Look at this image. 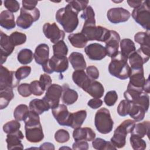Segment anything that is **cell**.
I'll list each match as a JSON object with an SVG mask.
<instances>
[{
  "instance_id": "obj_25",
  "label": "cell",
  "mask_w": 150,
  "mask_h": 150,
  "mask_svg": "<svg viewBox=\"0 0 150 150\" xmlns=\"http://www.w3.org/2000/svg\"><path fill=\"white\" fill-rule=\"evenodd\" d=\"M69 61L74 70H84L86 69V62L83 54L81 53L72 52L69 56Z\"/></svg>"
},
{
  "instance_id": "obj_15",
  "label": "cell",
  "mask_w": 150,
  "mask_h": 150,
  "mask_svg": "<svg viewBox=\"0 0 150 150\" xmlns=\"http://www.w3.org/2000/svg\"><path fill=\"white\" fill-rule=\"evenodd\" d=\"M120 42V36L118 33L115 30H110V35L105 42V48L108 56L111 58L117 54L119 52L118 49Z\"/></svg>"
},
{
  "instance_id": "obj_20",
  "label": "cell",
  "mask_w": 150,
  "mask_h": 150,
  "mask_svg": "<svg viewBox=\"0 0 150 150\" xmlns=\"http://www.w3.org/2000/svg\"><path fill=\"white\" fill-rule=\"evenodd\" d=\"M73 139L76 141H93L96 138V133L89 127L77 128L73 132Z\"/></svg>"
},
{
  "instance_id": "obj_32",
  "label": "cell",
  "mask_w": 150,
  "mask_h": 150,
  "mask_svg": "<svg viewBox=\"0 0 150 150\" xmlns=\"http://www.w3.org/2000/svg\"><path fill=\"white\" fill-rule=\"evenodd\" d=\"M146 112V111L141 106L130 103V108L128 114L135 121L139 122L142 121L144 118Z\"/></svg>"
},
{
  "instance_id": "obj_27",
  "label": "cell",
  "mask_w": 150,
  "mask_h": 150,
  "mask_svg": "<svg viewBox=\"0 0 150 150\" xmlns=\"http://www.w3.org/2000/svg\"><path fill=\"white\" fill-rule=\"evenodd\" d=\"M127 135V133L125 131L117 127L110 141L116 148H122L125 145Z\"/></svg>"
},
{
  "instance_id": "obj_39",
  "label": "cell",
  "mask_w": 150,
  "mask_h": 150,
  "mask_svg": "<svg viewBox=\"0 0 150 150\" xmlns=\"http://www.w3.org/2000/svg\"><path fill=\"white\" fill-rule=\"evenodd\" d=\"M53 56L57 57L66 56L68 53V48L63 40H60L53 45Z\"/></svg>"
},
{
  "instance_id": "obj_12",
  "label": "cell",
  "mask_w": 150,
  "mask_h": 150,
  "mask_svg": "<svg viewBox=\"0 0 150 150\" xmlns=\"http://www.w3.org/2000/svg\"><path fill=\"white\" fill-rule=\"evenodd\" d=\"M43 32L45 36L54 44L64 39V32L60 30L55 22L45 23L43 26Z\"/></svg>"
},
{
  "instance_id": "obj_58",
  "label": "cell",
  "mask_w": 150,
  "mask_h": 150,
  "mask_svg": "<svg viewBox=\"0 0 150 150\" xmlns=\"http://www.w3.org/2000/svg\"><path fill=\"white\" fill-rule=\"evenodd\" d=\"M127 3H128V4L129 5V6L130 7L136 8L138 7L139 6H140L141 5V4L142 3V1H129V0H128Z\"/></svg>"
},
{
  "instance_id": "obj_8",
  "label": "cell",
  "mask_w": 150,
  "mask_h": 150,
  "mask_svg": "<svg viewBox=\"0 0 150 150\" xmlns=\"http://www.w3.org/2000/svg\"><path fill=\"white\" fill-rule=\"evenodd\" d=\"M40 15V11L37 8L32 11H28L22 7L20 9V15L17 18L16 24L22 29H28L33 22L39 19Z\"/></svg>"
},
{
  "instance_id": "obj_45",
  "label": "cell",
  "mask_w": 150,
  "mask_h": 150,
  "mask_svg": "<svg viewBox=\"0 0 150 150\" xmlns=\"http://www.w3.org/2000/svg\"><path fill=\"white\" fill-rule=\"evenodd\" d=\"M130 108V102L127 100H123L120 101L117 107V112L119 115L125 117L128 114Z\"/></svg>"
},
{
  "instance_id": "obj_52",
  "label": "cell",
  "mask_w": 150,
  "mask_h": 150,
  "mask_svg": "<svg viewBox=\"0 0 150 150\" xmlns=\"http://www.w3.org/2000/svg\"><path fill=\"white\" fill-rule=\"evenodd\" d=\"M86 73L88 77L92 80H96L99 77V71L98 69L93 65L86 68Z\"/></svg>"
},
{
  "instance_id": "obj_34",
  "label": "cell",
  "mask_w": 150,
  "mask_h": 150,
  "mask_svg": "<svg viewBox=\"0 0 150 150\" xmlns=\"http://www.w3.org/2000/svg\"><path fill=\"white\" fill-rule=\"evenodd\" d=\"M149 126L150 123L148 121L136 124L131 131V134L135 135L141 138H143L145 135L149 136Z\"/></svg>"
},
{
  "instance_id": "obj_10",
  "label": "cell",
  "mask_w": 150,
  "mask_h": 150,
  "mask_svg": "<svg viewBox=\"0 0 150 150\" xmlns=\"http://www.w3.org/2000/svg\"><path fill=\"white\" fill-rule=\"evenodd\" d=\"M62 94V86L57 84H52L47 89L43 100L48 104L50 108L56 107L60 102Z\"/></svg>"
},
{
  "instance_id": "obj_50",
  "label": "cell",
  "mask_w": 150,
  "mask_h": 150,
  "mask_svg": "<svg viewBox=\"0 0 150 150\" xmlns=\"http://www.w3.org/2000/svg\"><path fill=\"white\" fill-rule=\"evenodd\" d=\"M4 4L8 11L12 13L18 12L20 8L19 3L16 0H5Z\"/></svg>"
},
{
  "instance_id": "obj_3",
  "label": "cell",
  "mask_w": 150,
  "mask_h": 150,
  "mask_svg": "<svg viewBox=\"0 0 150 150\" xmlns=\"http://www.w3.org/2000/svg\"><path fill=\"white\" fill-rule=\"evenodd\" d=\"M128 59L125 58L118 52L117 55L111 57V60L108 66V71L110 74L118 79L125 80L129 78L130 73V67L129 66Z\"/></svg>"
},
{
  "instance_id": "obj_30",
  "label": "cell",
  "mask_w": 150,
  "mask_h": 150,
  "mask_svg": "<svg viewBox=\"0 0 150 150\" xmlns=\"http://www.w3.org/2000/svg\"><path fill=\"white\" fill-rule=\"evenodd\" d=\"M121 53L126 59L136 50L135 43L130 39H123L120 41Z\"/></svg>"
},
{
  "instance_id": "obj_56",
  "label": "cell",
  "mask_w": 150,
  "mask_h": 150,
  "mask_svg": "<svg viewBox=\"0 0 150 150\" xmlns=\"http://www.w3.org/2000/svg\"><path fill=\"white\" fill-rule=\"evenodd\" d=\"M87 105L92 109H97L103 105V101L100 98H93L88 101Z\"/></svg>"
},
{
  "instance_id": "obj_16",
  "label": "cell",
  "mask_w": 150,
  "mask_h": 150,
  "mask_svg": "<svg viewBox=\"0 0 150 150\" xmlns=\"http://www.w3.org/2000/svg\"><path fill=\"white\" fill-rule=\"evenodd\" d=\"M88 57L92 60H101L107 56L105 47L98 43H91L84 48Z\"/></svg>"
},
{
  "instance_id": "obj_2",
  "label": "cell",
  "mask_w": 150,
  "mask_h": 150,
  "mask_svg": "<svg viewBox=\"0 0 150 150\" xmlns=\"http://www.w3.org/2000/svg\"><path fill=\"white\" fill-rule=\"evenodd\" d=\"M79 12L74 10L70 4L60 8L56 13V19L66 33L73 32L79 25Z\"/></svg>"
},
{
  "instance_id": "obj_35",
  "label": "cell",
  "mask_w": 150,
  "mask_h": 150,
  "mask_svg": "<svg viewBox=\"0 0 150 150\" xmlns=\"http://www.w3.org/2000/svg\"><path fill=\"white\" fill-rule=\"evenodd\" d=\"M34 57V54L29 49H23L21 50L17 56L18 62L22 64H28L32 62Z\"/></svg>"
},
{
  "instance_id": "obj_43",
  "label": "cell",
  "mask_w": 150,
  "mask_h": 150,
  "mask_svg": "<svg viewBox=\"0 0 150 150\" xmlns=\"http://www.w3.org/2000/svg\"><path fill=\"white\" fill-rule=\"evenodd\" d=\"M21 124L19 121L11 120L3 125V130L6 134H10L19 130Z\"/></svg>"
},
{
  "instance_id": "obj_19",
  "label": "cell",
  "mask_w": 150,
  "mask_h": 150,
  "mask_svg": "<svg viewBox=\"0 0 150 150\" xmlns=\"http://www.w3.org/2000/svg\"><path fill=\"white\" fill-rule=\"evenodd\" d=\"M23 134L20 130H18L14 132L8 134L6 138L8 149H23V145L22 144V139H23Z\"/></svg>"
},
{
  "instance_id": "obj_47",
  "label": "cell",
  "mask_w": 150,
  "mask_h": 150,
  "mask_svg": "<svg viewBox=\"0 0 150 150\" xmlns=\"http://www.w3.org/2000/svg\"><path fill=\"white\" fill-rule=\"evenodd\" d=\"M66 2L70 4L73 8L76 10L77 12H79L81 11H84L87 5L88 4V1L84 0V1H77V0H73V1H66Z\"/></svg>"
},
{
  "instance_id": "obj_53",
  "label": "cell",
  "mask_w": 150,
  "mask_h": 150,
  "mask_svg": "<svg viewBox=\"0 0 150 150\" xmlns=\"http://www.w3.org/2000/svg\"><path fill=\"white\" fill-rule=\"evenodd\" d=\"M39 82L45 90H47V89L51 86L52 80L49 75L47 74H42L40 76Z\"/></svg>"
},
{
  "instance_id": "obj_37",
  "label": "cell",
  "mask_w": 150,
  "mask_h": 150,
  "mask_svg": "<svg viewBox=\"0 0 150 150\" xmlns=\"http://www.w3.org/2000/svg\"><path fill=\"white\" fill-rule=\"evenodd\" d=\"M29 108L26 104H19L15 109L13 112V117L17 121H23L27 117L29 112Z\"/></svg>"
},
{
  "instance_id": "obj_14",
  "label": "cell",
  "mask_w": 150,
  "mask_h": 150,
  "mask_svg": "<svg viewBox=\"0 0 150 150\" xmlns=\"http://www.w3.org/2000/svg\"><path fill=\"white\" fill-rule=\"evenodd\" d=\"M129 78V81L127 87L137 89H142L144 90V87L145 84L146 79L144 77L143 67L140 69L130 68Z\"/></svg>"
},
{
  "instance_id": "obj_18",
  "label": "cell",
  "mask_w": 150,
  "mask_h": 150,
  "mask_svg": "<svg viewBox=\"0 0 150 150\" xmlns=\"http://www.w3.org/2000/svg\"><path fill=\"white\" fill-rule=\"evenodd\" d=\"M52 114L58 124L62 126L68 127L71 112L64 104H59L56 107L52 109Z\"/></svg>"
},
{
  "instance_id": "obj_7",
  "label": "cell",
  "mask_w": 150,
  "mask_h": 150,
  "mask_svg": "<svg viewBox=\"0 0 150 150\" xmlns=\"http://www.w3.org/2000/svg\"><path fill=\"white\" fill-rule=\"evenodd\" d=\"M69 67V61L66 56L57 57L53 56L46 63L42 65L43 71L47 74L53 72L62 73Z\"/></svg>"
},
{
  "instance_id": "obj_24",
  "label": "cell",
  "mask_w": 150,
  "mask_h": 150,
  "mask_svg": "<svg viewBox=\"0 0 150 150\" xmlns=\"http://www.w3.org/2000/svg\"><path fill=\"white\" fill-rule=\"evenodd\" d=\"M86 117L87 112L84 110L71 112L68 127L73 129L80 128L86 120Z\"/></svg>"
},
{
  "instance_id": "obj_6",
  "label": "cell",
  "mask_w": 150,
  "mask_h": 150,
  "mask_svg": "<svg viewBox=\"0 0 150 150\" xmlns=\"http://www.w3.org/2000/svg\"><path fill=\"white\" fill-rule=\"evenodd\" d=\"M134 21L144 29L149 31L150 1H145L138 7L134 8L131 13Z\"/></svg>"
},
{
  "instance_id": "obj_40",
  "label": "cell",
  "mask_w": 150,
  "mask_h": 150,
  "mask_svg": "<svg viewBox=\"0 0 150 150\" xmlns=\"http://www.w3.org/2000/svg\"><path fill=\"white\" fill-rule=\"evenodd\" d=\"M129 141L132 148L135 150H144L146 148V142L135 135L131 134Z\"/></svg>"
},
{
  "instance_id": "obj_31",
  "label": "cell",
  "mask_w": 150,
  "mask_h": 150,
  "mask_svg": "<svg viewBox=\"0 0 150 150\" xmlns=\"http://www.w3.org/2000/svg\"><path fill=\"white\" fill-rule=\"evenodd\" d=\"M68 39L71 45L76 48L84 47L88 42L86 37L81 32L69 35Z\"/></svg>"
},
{
  "instance_id": "obj_26",
  "label": "cell",
  "mask_w": 150,
  "mask_h": 150,
  "mask_svg": "<svg viewBox=\"0 0 150 150\" xmlns=\"http://www.w3.org/2000/svg\"><path fill=\"white\" fill-rule=\"evenodd\" d=\"M0 25L6 30L12 29L15 27V16L13 13L4 10L0 14Z\"/></svg>"
},
{
  "instance_id": "obj_55",
  "label": "cell",
  "mask_w": 150,
  "mask_h": 150,
  "mask_svg": "<svg viewBox=\"0 0 150 150\" xmlns=\"http://www.w3.org/2000/svg\"><path fill=\"white\" fill-rule=\"evenodd\" d=\"M22 7L28 11H32L36 8V6L38 2L36 1H29V0H23L22 1Z\"/></svg>"
},
{
  "instance_id": "obj_1",
  "label": "cell",
  "mask_w": 150,
  "mask_h": 150,
  "mask_svg": "<svg viewBox=\"0 0 150 150\" xmlns=\"http://www.w3.org/2000/svg\"><path fill=\"white\" fill-rule=\"evenodd\" d=\"M24 122L26 139L32 143H37L42 141L44 138V134L40 122L39 115L30 110Z\"/></svg>"
},
{
  "instance_id": "obj_11",
  "label": "cell",
  "mask_w": 150,
  "mask_h": 150,
  "mask_svg": "<svg viewBox=\"0 0 150 150\" xmlns=\"http://www.w3.org/2000/svg\"><path fill=\"white\" fill-rule=\"evenodd\" d=\"M19 82L20 80L16 77L15 71H10L6 67L1 65L0 90H3L7 87H16Z\"/></svg>"
},
{
  "instance_id": "obj_41",
  "label": "cell",
  "mask_w": 150,
  "mask_h": 150,
  "mask_svg": "<svg viewBox=\"0 0 150 150\" xmlns=\"http://www.w3.org/2000/svg\"><path fill=\"white\" fill-rule=\"evenodd\" d=\"M134 40L141 46H150L149 33L144 32H139L134 35Z\"/></svg>"
},
{
  "instance_id": "obj_13",
  "label": "cell",
  "mask_w": 150,
  "mask_h": 150,
  "mask_svg": "<svg viewBox=\"0 0 150 150\" xmlns=\"http://www.w3.org/2000/svg\"><path fill=\"white\" fill-rule=\"evenodd\" d=\"M107 16L110 22L117 24L127 21L131 16V13L121 7L112 8L108 11Z\"/></svg>"
},
{
  "instance_id": "obj_38",
  "label": "cell",
  "mask_w": 150,
  "mask_h": 150,
  "mask_svg": "<svg viewBox=\"0 0 150 150\" xmlns=\"http://www.w3.org/2000/svg\"><path fill=\"white\" fill-rule=\"evenodd\" d=\"M81 18L84 20V25H96L95 13L91 6H87L81 15Z\"/></svg>"
},
{
  "instance_id": "obj_57",
  "label": "cell",
  "mask_w": 150,
  "mask_h": 150,
  "mask_svg": "<svg viewBox=\"0 0 150 150\" xmlns=\"http://www.w3.org/2000/svg\"><path fill=\"white\" fill-rule=\"evenodd\" d=\"M39 149H54V146L50 142H45L39 148Z\"/></svg>"
},
{
  "instance_id": "obj_42",
  "label": "cell",
  "mask_w": 150,
  "mask_h": 150,
  "mask_svg": "<svg viewBox=\"0 0 150 150\" xmlns=\"http://www.w3.org/2000/svg\"><path fill=\"white\" fill-rule=\"evenodd\" d=\"M9 37L12 43L15 46L21 45L25 43L26 41V35L23 33L17 31L12 32Z\"/></svg>"
},
{
  "instance_id": "obj_54",
  "label": "cell",
  "mask_w": 150,
  "mask_h": 150,
  "mask_svg": "<svg viewBox=\"0 0 150 150\" xmlns=\"http://www.w3.org/2000/svg\"><path fill=\"white\" fill-rule=\"evenodd\" d=\"M72 148L77 150H87L88 149V144L86 141H76L73 144Z\"/></svg>"
},
{
  "instance_id": "obj_28",
  "label": "cell",
  "mask_w": 150,
  "mask_h": 150,
  "mask_svg": "<svg viewBox=\"0 0 150 150\" xmlns=\"http://www.w3.org/2000/svg\"><path fill=\"white\" fill-rule=\"evenodd\" d=\"M86 92L93 98H100L103 96L104 88L101 83L96 80H92Z\"/></svg>"
},
{
  "instance_id": "obj_46",
  "label": "cell",
  "mask_w": 150,
  "mask_h": 150,
  "mask_svg": "<svg viewBox=\"0 0 150 150\" xmlns=\"http://www.w3.org/2000/svg\"><path fill=\"white\" fill-rule=\"evenodd\" d=\"M118 100V95L115 91L111 90L108 91L104 98L105 104L109 107L114 105Z\"/></svg>"
},
{
  "instance_id": "obj_5",
  "label": "cell",
  "mask_w": 150,
  "mask_h": 150,
  "mask_svg": "<svg viewBox=\"0 0 150 150\" xmlns=\"http://www.w3.org/2000/svg\"><path fill=\"white\" fill-rule=\"evenodd\" d=\"M81 33L88 40H97L105 42L110 35V30L96 25H83Z\"/></svg>"
},
{
  "instance_id": "obj_21",
  "label": "cell",
  "mask_w": 150,
  "mask_h": 150,
  "mask_svg": "<svg viewBox=\"0 0 150 150\" xmlns=\"http://www.w3.org/2000/svg\"><path fill=\"white\" fill-rule=\"evenodd\" d=\"M73 82L79 87L81 88L84 91H86L92 80L87 75L84 70H75L72 74Z\"/></svg>"
},
{
  "instance_id": "obj_4",
  "label": "cell",
  "mask_w": 150,
  "mask_h": 150,
  "mask_svg": "<svg viewBox=\"0 0 150 150\" xmlns=\"http://www.w3.org/2000/svg\"><path fill=\"white\" fill-rule=\"evenodd\" d=\"M94 124L100 133L103 134L110 133L112 130L114 125L110 111L104 107L99 109L95 115Z\"/></svg>"
},
{
  "instance_id": "obj_22",
  "label": "cell",
  "mask_w": 150,
  "mask_h": 150,
  "mask_svg": "<svg viewBox=\"0 0 150 150\" xmlns=\"http://www.w3.org/2000/svg\"><path fill=\"white\" fill-rule=\"evenodd\" d=\"M49 47L46 43L39 44L35 49L34 59L36 63L43 65L49 60Z\"/></svg>"
},
{
  "instance_id": "obj_44",
  "label": "cell",
  "mask_w": 150,
  "mask_h": 150,
  "mask_svg": "<svg viewBox=\"0 0 150 150\" xmlns=\"http://www.w3.org/2000/svg\"><path fill=\"white\" fill-rule=\"evenodd\" d=\"M54 139L59 143H64L70 139V134L67 130L60 129L54 134Z\"/></svg>"
},
{
  "instance_id": "obj_36",
  "label": "cell",
  "mask_w": 150,
  "mask_h": 150,
  "mask_svg": "<svg viewBox=\"0 0 150 150\" xmlns=\"http://www.w3.org/2000/svg\"><path fill=\"white\" fill-rule=\"evenodd\" d=\"M92 145L94 149L98 150H115L117 149L111 141H107L106 140L101 138L94 139L92 142Z\"/></svg>"
},
{
  "instance_id": "obj_33",
  "label": "cell",
  "mask_w": 150,
  "mask_h": 150,
  "mask_svg": "<svg viewBox=\"0 0 150 150\" xmlns=\"http://www.w3.org/2000/svg\"><path fill=\"white\" fill-rule=\"evenodd\" d=\"M13 88L7 87L3 90H0V109L6 108L10 101L13 98L14 94Z\"/></svg>"
},
{
  "instance_id": "obj_9",
  "label": "cell",
  "mask_w": 150,
  "mask_h": 150,
  "mask_svg": "<svg viewBox=\"0 0 150 150\" xmlns=\"http://www.w3.org/2000/svg\"><path fill=\"white\" fill-rule=\"evenodd\" d=\"M149 46H141L128 57L131 69H140L149 59Z\"/></svg>"
},
{
  "instance_id": "obj_23",
  "label": "cell",
  "mask_w": 150,
  "mask_h": 150,
  "mask_svg": "<svg viewBox=\"0 0 150 150\" xmlns=\"http://www.w3.org/2000/svg\"><path fill=\"white\" fill-rule=\"evenodd\" d=\"M78 99V93L76 91L69 87L67 84H64L62 86V102L66 105H71Z\"/></svg>"
},
{
  "instance_id": "obj_48",
  "label": "cell",
  "mask_w": 150,
  "mask_h": 150,
  "mask_svg": "<svg viewBox=\"0 0 150 150\" xmlns=\"http://www.w3.org/2000/svg\"><path fill=\"white\" fill-rule=\"evenodd\" d=\"M30 87L32 93L36 96H40L43 94L45 89L42 86L39 81L34 80L30 83Z\"/></svg>"
},
{
  "instance_id": "obj_49",
  "label": "cell",
  "mask_w": 150,
  "mask_h": 150,
  "mask_svg": "<svg viewBox=\"0 0 150 150\" xmlns=\"http://www.w3.org/2000/svg\"><path fill=\"white\" fill-rule=\"evenodd\" d=\"M31 72V67L28 66H24L19 67L15 71L16 77L19 80L24 79L29 76Z\"/></svg>"
},
{
  "instance_id": "obj_51",
  "label": "cell",
  "mask_w": 150,
  "mask_h": 150,
  "mask_svg": "<svg viewBox=\"0 0 150 150\" xmlns=\"http://www.w3.org/2000/svg\"><path fill=\"white\" fill-rule=\"evenodd\" d=\"M18 92L23 97L30 96L32 94L30 87V84L22 83L19 84L18 87Z\"/></svg>"
},
{
  "instance_id": "obj_59",
  "label": "cell",
  "mask_w": 150,
  "mask_h": 150,
  "mask_svg": "<svg viewBox=\"0 0 150 150\" xmlns=\"http://www.w3.org/2000/svg\"><path fill=\"white\" fill-rule=\"evenodd\" d=\"M144 91L145 93H148V94L149 93V78L146 79L145 84L144 87Z\"/></svg>"
},
{
  "instance_id": "obj_29",
  "label": "cell",
  "mask_w": 150,
  "mask_h": 150,
  "mask_svg": "<svg viewBox=\"0 0 150 150\" xmlns=\"http://www.w3.org/2000/svg\"><path fill=\"white\" fill-rule=\"evenodd\" d=\"M29 110L32 111L39 115L43 114L50 109L48 104L43 100L35 98L31 100L29 104Z\"/></svg>"
},
{
  "instance_id": "obj_17",
  "label": "cell",
  "mask_w": 150,
  "mask_h": 150,
  "mask_svg": "<svg viewBox=\"0 0 150 150\" xmlns=\"http://www.w3.org/2000/svg\"><path fill=\"white\" fill-rule=\"evenodd\" d=\"M1 64L2 65L6 60L8 56H9L13 51L15 46L12 43L9 36L1 31Z\"/></svg>"
}]
</instances>
